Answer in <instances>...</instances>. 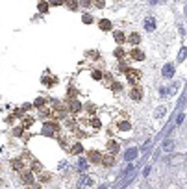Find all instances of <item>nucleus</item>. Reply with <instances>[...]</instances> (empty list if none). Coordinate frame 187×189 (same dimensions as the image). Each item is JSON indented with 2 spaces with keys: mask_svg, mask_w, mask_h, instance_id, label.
I'll return each mask as SVG.
<instances>
[{
  "mask_svg": "<svg viewBox=\"0 0 187 189\" xmlns=\"http://www.w3.org/2000/svg\"><path fill=\"white\" fill-rule=\"evenodd\" d=\"M93 76H95V80H100V78H102V74L98 73V70H95V73H93Z\"/></svg>",
  "mask_w": 187,
  "mask_h": 189,
  "instance_id": "nucleus-29",
  "label": "nucleus"
},
{
  "mask_svg": "<svg viewBox=\"0 0 187 189\" xmlns=\"http://www.w3.org/2000/svg\"><path fill=\"white\" fill-rule=\"evenodd\" d=\"M135 156H137V148H128V150H126V154H124V158H126L128 161H132Z\"/></svg>",
  "mask_w": 187,
  "mask_h": 189,
  "instance_id": "nucleus-10",
  "label": "nucleus"
},
{
  "mask_svg": "<svg viewBox=\"0 0 187 189\" xmlns=\"http://www.w3.org/2000/svg\"><path fill=\"white\" fill-rule=\"evenodd\" d=\"M11 167H13L15 171H19V169H20V159H13V161H11Z\"/></svg>",
  "mask_w": 187,
  "mask_h": 189,
  "instance_id": "nucleus-19",
  "label": "nucleus"
},
{
  "mask_svg": "<svg viewBox=\"0 0 187 189\" xmlns=\"http://www.w3.org/2000/svg\"><path fill=\"white\" fill-rule=\"evenodd\" d=\"M87 167H89L87 159H83V158H82V159H78V169H80V171H85Z\"/></svg>",
  "mask_w": 187,
  "mask_h": 189,
  "instance_id": "nucleus-13",
  "label": "nucleus"
},
{
  "mask_svg": "<svg viewBox=\"0 0 187 189\" xmlns=\"http://www.w3.org/2000/svg\"><path fill=\"white\" fill-rule=\"evenodd\" d=\"M98 26H100L102 30H111V22H109V20H106V19H102Z\"/></svg>",
  "mask_w": 187,
  "mask_h": 189,
  "instance_id": "nucleus-12",
  "label": "nucleus"
},
{
  "mask_svg": "<svg viewBox=\"0 0 187 189\" xmlns=\"http://www.w3.org/2000/svg\"><path fill=\"white\" fill-rule=\"evenodd\" d=\"M128 41H130L132 45H137L139 41H141V37H139V34H132V35L128 37Z\"/></svg>",
  "mask_w": 187,
  "mask_h": 189,
  "instance_id": "nucleus-14",
  "label": "nucleus"
},
{
  "mask_svg": "<svg viewBox=\"0 0 187 189\" xmlns=\"http://www.w3.org/2000/svg\"><path fill=\"white\" fill-rule=\"evenodd\" d=\"M32 123H34V119H26V121H24V126L28 128V126H32Z\"/></svg>",
  "mask_w": 187,
  "mask_h": 189,
  "instance_id": "nucleus-30",
  "label": "nucleus"
},
{
  "mask_svg": "<svg viewBox=\"0 0 187 189\" xmlns=\"http://www.w3.org/2000/svg\"><path fill=\"white\" fill-rule=\"evenodd\" d=\"M163 148H165V150H171V148H172V141H167V143L163 145Z\"/></svg>",
  "mask_w": 187,
  "mask_h": 189,
  "instance_id": "nucleus-25",
  "label": "nucleus"
},
{
  "mask_svg": "<svg viewBox=\"0 0 187 189\" xmlns=\"http://www.w3.org/2000/svg\"><path fill=\"white\" fill-rule=\"evenodd\" d=\"M115 56H117V58H122V56H124L122 48H117V50H115Z\"/></svg>",
  "mask_w": 187,
  "mask_h": 189,
  "instance_id": "nucleus-24",
  "label": "nucleus"
},
{
  "mask_svg": "<svg viewBox=\"0 0 187 189\" xmlns=\"http://www.w3.org/2000/svg\"><path fill=\"white\" fill-rule=\"evenodd\" d=\"M93 4V0H82V2H80V6H83V8H89Z\"/></svg>",
  "mask_w": 187,
  "mask_h": 189,
  "instance_id": "nucleus-21",
  "label": "nucleus"
},
{
  "mask_svg": "<svg viewBox=\"0 0 187 189\" xmlns=\"http://www.w3.org/2000/svg\"><path fill=\"white\" fill-rule=\"evenodd\" d=\"M132 58L137 59V61H141V59H145V54L139 50V48H133V50H132Z\"/></svg>",
  "mask_w": 187,
  "mask_h": 189,
  "instance_id": "nucleus-9",
  "label": "nucleus"
},
{
  "mask_svg": "<svg viewBox=\"0 0 187 189\" xmlns=\"http://www.w3.org/2000/svg\"><path fill=\"white\" fill-rule=\"evenodd\" d=\"M108 150L109 152H117V150H119V143H117V141H109V143H108Z\"/></svg>",
  "mask_w": 187,
  "mask_h": 189,
  "instance_id": "nucleus-11",
  "label": "nucleus"
},
{
  "mask_svg": "<svg viewBox=\"0 0 187 189\" xmlns=\"http://www.w3.org/2000/svg\"><path fill=\"white\" fill-rule=\"evenodd\" d=\"M65 4H67L69 9H78V2H76V0H67Z\"/></svg>",
  "mask_w": 187,
  "mask_h": 189,
  "instance_id": "nucleus-15",
  "label": "nucleus"
},
{
  "mask_svg": "<svg viewBox=\"0 0 187 189\" xmlns=\"http://www.w3.org/2000/svg\"><path fill=\"white\" fill-rule=\"evenodd\" d=\"M126 78H128V82L133 85V84H137V82H139L141 74H139L137 70H133V69H126Z\"/></svg>",
  "mask_w": 187,
  "mask_h": 189,
  "instance_id": "nucleus-1",
  "label": "nucleus"
},
{
  "mask_svg": "<svg viewBox=\"0 0 187 189\" xmlns=\"http://www.w3.org/2000/svg\"><path fill=\"white\" fill-rule=\"evenodd\" d=\"M89 161H93V163H100V161H102V158H100V152H97V150L89 152Z\"/></svg>",
  "mask_w": 187,
  "mask_h": 189,
  "instance_id": "nucleus-7",
  "label": "nucleus"
},
{
  "mask_svg": "<svg viewBox=\"0 0 187 189\" xmlns=\"http://www.w3.org/2000/svg\"><path fill=\"white\" fill-rule=\"evenodd\" d=\"M22 182H24V184H34V174L30 173V171H26V173H22Z\"/></svg>",
  "mask_w": 187,
  "mask_h": 189,
  "instance_id": "nucleus-8",
  "label": "nucleus"
},
{
  "mask_svg": "<svg viewBox=\"0 0 187 189\" xmlns=\"http://www.w3.org/2000/svg\"><path fill=\"white\" fill-rule=\"evenodd\" d=\"M113 35H115V41H117V43H122V41H124V39H126V37H124V34H122V32H115V34H113Z\"/></svg>",
  "mask_w": 187,
  "mask_h": 189,
  "instance_id": "nucleus-16",
  "label": "nucleus"
},
{
  "mask_svg": "<svg viewBox=\"0 0 187 189\" xmlns=\"http://www.w3.org/2000/svg\"><path fill=\"white\" fill-rule=\"evenodd\" d=\"M111 89H113L115 93H119V91H121L122 87H121V84H113V85H111Z\"/></svg>",
  "mask_w": 187,
  "mask_h": 189,
  "instance_id": "nucleus-23",
  "label": "nucleus"
},
{
  "mask_svg": "<svg viewBox=\"0 0 187 189\" xmlns=\"http://www.w3.org/2000/svg\"><path fill=\"white\" fill-rule=\"evenodd\" d=\"M93 4H95V8H104V0H95Z\"/></svg>",
  "mask_w": 187,
  "mask_h": 189,
  "instance_id": "nucleus-22",
  "label": "nucleus"
},
{
  "mask_svg": "<svg viewBox=\"0 0 187 189\" xmlns=\"http://www.w3.org/2000/svg\"><path fill=\"white\" fill-rule=\"evenodd\" d=\"M145 30H146V32H154V30H156V19H154V17L145 19Z\"/></svg>",
  "mask_w": 187,
  "mask_h": 189,
  "instance_id": "nucleus-4",
  "label": "nucleus"
},
{
  "mask_svg": "<svg viewBox=\"0 0 187 189\" xmlns=\"http://www.w3.org/2000/svg\"><path fill=\"white\" fill-rule=\"evenodd\" d=\"M183 58H185V48H183V50H182V52H180V58H178V59H180V61H182V59H183Z\"/></svg>",
  "mask_w": 187,
  "mask_h": 189,
  "instance_id": "nucleus-33",
  "label": "nucleus"
},
{
  "mask_svg": "<svg viewBox=\"0 0 187 189\" xmlns=\"http://www.w3.org/2000/svg\"><path fill=\"white\" fill-rule=\"evenodd\" d=\"M44 180H50V174H41V182H44Z\"/></svg>",
  "mask_w": 187,
  "mask_h": 189,
  "instance_id": "nucleus-31",
  "label": "nucleus"
},
{
  "mask_svg": "<svg viewBox=\"0 0 187 189\" xmlns=\"http://www.w3.org/2000/svg\"><path fill=\"white\" fill-rule=\"evenodd\" d=\"M72 152H82V145H78V143H76V145L72 147Z\"/></svg>",
  "mask_w": 187,
  "mask_h": 189,
  "instance_id": "nucleus-26",
  "label": "nucleus"
},
{
  "mask_svg": "<svg viewBox=\"0 0 187 189\" xmlns=\"http://www.w3.org/2000/svg\"><path fill=\"white\" fill-rule=\"evenodd\" d=\"M93 184H95V180H93L91 176H82L78 180V187L80 189H89V187H93Z\"/></svg>",
  "mask_w": 187,
  "mask_h": 189,
  "instance_id": "nucleus-2",
  "label": "nucleus"
},
{
  "mask_svg": "<svg viewBox=\"0 0 187 189\" xmlns=\"http://www.w3.org/2000/svg\"><path fill=\"white\" fill-rule=\"evenodd\" d=\"M43 104H44V100H43V98H37V100H35V106H37V108H41Z\"/></svg>",
  "mask_w": 187,
  "mask_h": 189,
  "instance_id": "nucleus-27",
  "label": "nucleus"
},
{
  "mask_svg": "<svg viewBox=\"0 0 187 189\" xmlns=\"http://www.w3.org/2000/svg\"><path fill=\"white\" fill-rule=\"evenodd\" d=\"M39 11H48V2H39Z\"/></svg>",
  "mask_w": 187,
  "mask_h": 189,
  "instance_id": "nucleus-18",
  "label": "nucleus"
},
{
  "mask_svg": "<svg viewBox=\"0 0 187 189\" xmlns=\"http://www.w3.org/2000/svg\"><path fill=\"white\" fill-rule=\"evenodd\" d=\"M63 0H50V4H61Z\"/></svg>",
  "mask_w": 187,
  "mask_h": 189,
  "instance_id": "nucleus-34",
  "label": "nucleus"
},
{
  "mask_svg": "<svg viewBox=\"0 0 187 189\" xmlns=\"http://www.w3.org/2000/svg\"><path fill=\"white\" fill-rule=\"evenodd\" d=\"M163 113H165V108H159V111H157V113H156V115H157V117H161V115H163Z\"/></svg>",
  "mask_w": 187,
  "mask_h": 189,
  "instance_id": "nucleus-32",
  "label": "nucleus"
},
{
  "mask_svg": "<svg viewBox=\"0 0 187 189\" xmlns=\"http://www.w3.org/2000/svg\"><path fill=\"white\" fill-rule=\"evenodd\" d=\"M82 20L85 22V24H91V22H93V17H91V15H83V17H82Z\"/></svg>",
  "mask_w": 187,
  "mask_h": 189,
  "instance_id": "nucleus-20",
  "label": "nucleus"
},
{
  "mask_svg": "<svg viewBox=\"0 0 187 189\" xmlns=\"http://www.w3.org/2000/svg\"><path fill=\"white\" fill-rule=\"evenodd\" d=\"M71 111H72V113H78V111H80V102H76V100L71 102Z\"/></svg>",
  "mask_w": 187,
  "mask_h": 189,
  "instance_id": "nucleus-17",
  "label": "nucleus"
},
{
  "mask_svg": "<svg viewBox=\"0 0 187 189\" xmlns=\"http://www.w3.org/2000/svg\"><path fill=\"white\" fill-rule=\"evenodd\" d=\"M163 76H165V78H172L174 76V65H165V67H163Z\"/></svg>",
  "mask_w": 187,
  "mask_h": 189,
  "instance_id": "nucleus-6",
  "label": "nucleus"
},
{
  "mask_svg": "<svg viewBox=\"0 0 187 189\" xmlns=\"http://www.w3.org/2000/svg\"><path fill=\"white\" fill-rule=\"evenodd\" d=\"M119 128H121V130H130V124H128V123H122Z\"/></svg>",
  "mask_w": 187,
  "mask_h": 189,
  "instance_id": "nucleus-28",
  "label": "nucleus"
},
{
  "mask_svg": "<svg viewBox=\"0 0 187 189\" xmlns=\"http://www.w3.org/2000/svg\"><path fill=\"white\" fill-rule=\"evenodd\" d=\"M141 97H143V91L139 89V87H133V89L130 91V98H132V100H141Z\"/></svg>",
  "mask_w": 187,
  "mask_h": 189,
  "instance_id": "nucleus-5",
  "label": "nucleus"
},
{
  "mask_svg": "<svg viewBox=\"0 0 187 189\" xmlns=\"http://www.w3.org/2000/svg\"><path fill=\"white\" fill-rule=\"evenodd\" d=\"M58 132V124L56 123H46L44 126H43V134L44 135H54Z\"/></svg>",
  "mask_w": 187,
  "mask_h": 189,
  "instance_id": "nucleus-3",
  "label": "nucleus"
}]
</instances>
